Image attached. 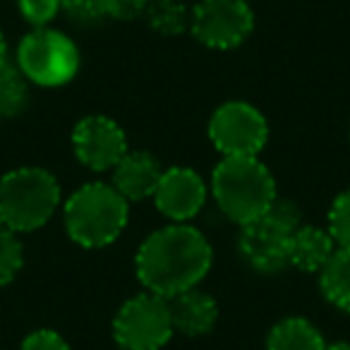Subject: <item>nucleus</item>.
I'll list each match as a JSON object with an SVG mask.
<instances>
[{"label": "nucleus", "mask_w": 350, "mask_h": 350, "mask_svg": "<svg viewBox=\"0 0 350 350\" xmlns=\"http://www.w3.org/2000/svg\"><path fill=\"white\" fill-rule=\"evenodd\" d=\"M25 267V247L20 233L0 226V286H8Z\"/></svg>", "instance_id": "19"}, {"label": "nucleus", "mask_w": 350, "mask_h": 350, "mask_svg": "<svg viewBox=\"0 0 350 350\" xmlns=\"http://www.w3.org/2000/svg\"><path fill=\"white\" fill-rule=\"evenodd\" d=\"M130 202L113 185L89 183L65 202V228L77 245L89 250L116 243L127 226Z\"/></svg>", "instance_id": "3"}, {"label": "nucleus", "mask_w": 350, "mask_h": 350, "mask_svg": "<svg viewBox=\"0 0 350 350\" xmlns=\"http://www.w3.org/2000/svg\"><path fill=\"white\" fill-rule=\"evenodd\" d=\"M146 5H149V0H106V17L130 22L144 15Z\"/></svg>", "instance_id": "24"}, {"label": "nucleus", "mask_w": 350, "mask_h": 350, "mask_svg": "<svg viewBox=\"0 0 350 350\" xmlns=\"http://www.w3.org/2000/svg\"><path fill=\"white\" fill-rule=\"evenodd\" d=\"M29 103V79L17 65L0 68V118H15Z\"/></svg>", "instance_id": "17"}, {"label": "nucleus", "mask_w": 350, "mask_h": 350, "mask_svg": "<svg viewBox=\"0 0 350 350\" xmlns=\"http://www.w3.org/2000/svg\"><path fill=\"white\" fill-rule=\"evenodd\" d=\"M60 5L75 20H101L106 17V0H60Z\"/></svg>", "instance_id": "22"}, {"label": "nucleus", "mask_w": 350, "mask_h": 350, "mask_svg": "<svg viewBox=\"0 0 350 350\" xmlns=\"http://www.w3.org/2000/svg\"><path fill=\"white\" fill-rule=\"evenodd\" d=\"M79 49L63 31L41 27L27 34L17 49V68L31 84L63 87L79 72Z\"/></svg>", "instance_id": "5"}, {"label": "nucleus", "mask_w": 350, "mask_h": 350, "mask_svg": "<svg viewBox=\"0 0 350 350\" xmlns=\"http://www.w3.org/2000/svg\"><path fill=\"white\" fill-rule=\"evenodd\" d=\"M219 209L245 226L259 219L276 202V180L257 156H224L211 175Z\"/></svg>", "instance_id": "2"}, {"label": "nucleus", "mask_w": 350, "mask_h": 350, "mask_svg": "<svg viewBox=\"0 0 350 350\" xmlns=\"http://www.w3.org/2000/svg\"><path fill=\"white\" fill-rule=\"evenodd\" d=\"M329 233L340 250H350V190L340 192L329 211Z\"/></svg>", "instance_id": "20"}, {"label": "nucleus", "mask_w": 350, "mask_h": 350, "mask_svg": "<svg viewBox=\"0 0 350 350\" xmlns=\"http://www.w3.org/2000/svg\"><path fill=\"white\" fill-rule=\"evenodd\" d=\"M324 350H350V343H345V340H338V343H331V345H326Z\"/></svg>", "instance_id": "26"}, {"label": "nucleus", "mask_w": 350, "mask_h": 350, "mask_svg": "<svg viewBox=\"0 0 350 350\" xmlns=\"http://www.w3.org/2000/svg\"><path fill=\"white\" fill-rule=\"evenodd\" d=\"M75 156L92 170H113L127 154V137L116 120L87 116L72 132Z\"/></svg>", "instance_id": "10"}, {"label": "nucleus", "mask_w": 350, "mask_h": 350, "mask_svg": "<svg viewBox=\"0 0 350 350\" xmlns=\"http://www.w3.org/2000/svg\"><path fill=\"white\" fill-rule=\"evenodd\" d=\"M214 262L204 235L187 224H173L154 230L137 252V278L154 295L165 300L197 288Z\"/></svg>", "instance_id": "1"}, {"label": "nucleus", "mask_w": 350, "mask_h": 350, "mask_svg": "<svg viewBox=\"0 0 350 350\" xmlns=\"http://www.w3.org/2000/svg\"><path fill=\"white\" fill-rule=\"evenodd\" d=\"M209 137L224 156H257L269 139V125L254 106L228 101L211 116Z\"/></svg>", "instance_id": "9"}, {"label": "nucleus", "mask_w": 350, "mask_h": 350, "mask_svg": "<svg viewBox=\"0 0 350 350\" xmlns=\"http://www.w3.org/2000/svg\"><path fill=\"white\" fill-rule=\"evenodd\" d=\"M17 5H20L22 17L36 29L49 27L55 20V15L63 10L60 0H17Z\"/></svg>", "instance_id": "21"}, {"label": "nucleus", "mask_w": 350, "mask_h": 350, "mask_svg": "<svg viewBox=\"0 0 350 350\" xmlns=\"http://www.w3.org/2000/svg\"><path fill=\"white\" fill-rule=\"evenodd\" d=\"M60 185L44 168H15L0 178V226L31 233L53 219Z\"/></svg>", "instance_id": "4"}, {"label": "nucleus", "mask_w": 350, "mask_h": 350, "mask_svg": "<svg viewBox=\"0 0 350 350\" xmlns=\"http://www.w3.org/2000/svg\"><path fill=\"white\" fill-rule=\"evenodd\" d=\"M173 334L168 300L154 293L130 297L113 319V336L122 350H161Z\"/></svg>", "instance_id": "7"}, {"label": "nucleus", "mask_w": 350, "mask_h": 350, "mask_svg": "<svg viewBox=\"0 0 350 350\" xmlns=\"http://www.w3.org/2000/svg\"><path fill=\"white\" fill-rule=\"evenodd\" d=\"M161 175H163V168L151 154H146V151H127L120 163L113 168L111 185L127 202H142L146 197H154Z\"/></svg>", "instance_id": "12"}, {"label": "nucleus", "mask_w": 350, "mask_h": 350, "mask_svg": "<svg viewBox=\"0 0 350 350\" xmlns=\"http://www.w3.org/2000/svg\"><path fill=\"white\" fill-rule=\"evenodd\" d=\"M326 343L314 324L300 317L278 321L267 340V350H324Z\"/></svg>", "instance_id": "15"}, {"label": "nucleus", "mask_w": 350, "mask_h": 350, "mask_svg": "<svg viewBox=\"0 0 350 350\" xmlns=\"http://www.w3.org/2000/svg\"><path fill=\"white\" fill-rule=\"evenodd\" d=\"M206 202V185L192 168L163 170L154 192V204L165 219L185 224L195 219Z\"/></svg>", "instance_id": "11"}, {"label": "nucleus", "mask_w": 350, "mask_h": 350, "mask_svg": "<svg viewBox=\"0 0 350 350\" xmlns=\"http://www.w3.org/2000/svg\"><path fill=\"white\" fill-rule=\"evenodd\" d=\"M245 3H250V0H245Z\"/></svg>", "instance_id": "27"}, {"label": "nucleus", "mask_w": 350, "mask_h": 350, "mask_svg": "<svg viewBox=\"0 0 350 350\" xmlns=\"http://www.w3.org/2000/svg\"><path fill=\"white\" fill-rule=\"evenodd\" d=\"M338 250L329 228L319 226H297L288 245V264L300 271H321Z\"/></svg>", "instance_id": "14"}, {"label": "nucleus", "mask_w": 350, "mask_h": 350, "mask_svg": "<svg viewBox=\"0 0 350 350\" xmlns=\"http://www.w3.org/2000/svg\"><path fill=\"white\" fill-rule=\"evenodd\" d=\"M144 15L151 29L163 36L183 34L190 27V17H192L180 0H149Z\"/></svg>", "instance_id": "18"}, {"label": "nucleus", "mask_w": 350, "mask_h": 350, "mask_svg": "<svg viewBox=\"0 0 350 350\" xmlns=\"http://www.w3.org/2000/svg\"><path fill=\"white\" fill-rule=\"evenodd\" d=\"M319 283L326 300L350 314V250H336L319 271Z\"/></svg>", "instance_id": "16"}, {"label": "nucleus", "mask_w": 350, "mask_h": 350, "mask_svg": "<svg viewBox=\"0 0 350 350\" xmlns=\"http://www.w3.org/2000/svg\"><path fill=\"white\" fill-rule=\"evenodd\" d=\"M20 350H70L68 340L51 329H39L22 340Z\"/></svg>", "instance_id": "23"}, {"label": "nucleus", "mask_w": 350, "mask_h": 350, "mask_svg": "<svg viewBox=\"0 0 350 350\" xmlns=\"http://www.w3.org/2000/svg\"><path fill=\"white\" fill-rule=\"evenodd\" d=\"M170 317H173L175 331L185 336H204L214 329L219 319V305L209 293L200 288H190L185 293H178L168 300Z\"/></svg>", "instance_id": "13"}, {"label": "nucleus", "mask_w": 350, "mask_h": 350, "mask_svg": "<svg viewBox=\"0 0 350 350\" xmlns=\"http://www.w3.org/2000/svg\"><path fill=\"white\" fill-rule=\"evenodd\" d=\"M190 29L209 49H235L254 29L252 8L245 0H200L192 10Z\"/></svg>", "instance_id": "8"}, {"label": "nucleus", "mask_w": 350, "mask_h": 350, "mask_svg": "<svg viewBox=\"0 0 350 350\" xmlns=\"http://www.w3.org/2000/svg\"><path fill=\"white\" fill-rule=\"evenodd\" d=\"M8 65V44H5V36L0 31V68Z\"/></svg>", "instance_id": "25"}, {"label": "nucleus", "mask_w": 350, "mask_h": 350, "mask_svg": "<svg viewBox=\"0 0 350 350\" xmlns=\"http://www.w3.org/2000/svg\"><path fill=\"white\" fill-rule=\"evenodd\" d=\"M300 226V211L288 202H273L271 209L240 230V252L257 271L276 273L288 267L291 235Z\"/></svg>", "instance_id": "6"}]
</instances>
